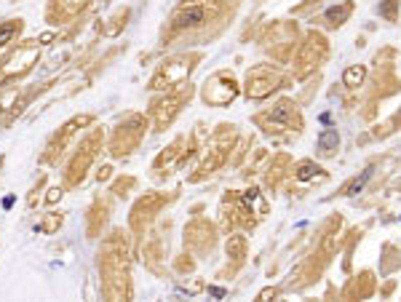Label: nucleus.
Masks as SVG:
<instances>
[{"label":"nucleus","instance_id":"obj_17","mask_svg":"<svg viewBox=\"0 0 401 302\" xmlns=\"http://www.w3.org/2000/svg\"><path fill=\"white\" fill-rule=\"evenodd\" d=\"M54 38H56V35H54V32H43L40 38H38V43H40V46H46V43H48V40H54Z\"/></svg>","mask_w":401,"mask_h":302},{"label":"nucleus","instance_id":"obj_2","mask_svg":"<svg viewBox=\"0 0 401 302\" xmlns=\"http://www.w3.org/2000/svg\"><path fill=\"white\" fill-rule=\"evenodd\" d=\"M102 139H104L102 128H91L88 134L83 136V142L75 147L70 164H67V168H64V188L67 190L80 188L83 180L88 176V168L94 166L96 156L102 152Z\"/></svg>","mask_w":401,"mask_h":302},{"label":"nucleus","instance_id":"obj_12","mask_svg":"<svg viewBox=\"0 0 401 302\" xmlns=\"http://www.w3.org/2000/svg\"><path fill=\"white\" fill-rule=\"evenodd\" d=\"M62 222H64V214H62V212H48V214H43V220L35 222V233L54 236L62 228Z\"/></svg>","mask_w":401,"mask_h":302},{"label":"nucleus","instance_id":"obj_3","mask_svg":"<svg viewBox=\"0 0 401 302\" xmlns=\"http://www.w3.org/2000/svg\"><path fill=\"white\" fill-rule=\"evenodd\" d=\"M91 123H94V115H91V112H80V115H72L70 120H64V123H62V126L48 136V142H46V147H43V152H40V158H38V160L46 164V166H56L59 160H62V156L67 152L70 142L78 136V131L86 128V126H91Z\"/></svg>","mask_w":401,"mask_h":302},{"label":"nucleus","instance_id":"obj_19","mask_svg":"<svg viewBox=\"0 0 401 302\" xmlns=\"http://www.w3.org/2000/svg\"><path fill=\"white\" fill-rule=\"evenodd\" d=\"M3 110H6V107H3V104H0V115H3Z\"/></svg>","mask_w":401,"mask_h":302},{"label":"nucleus","instance_id":"obj_13","mask_svg":"<svg viewBox=\"0 0 401 302\" xmlns=\"http://www.w3.org/2000/svg\"><path fill=\"white\" fill-rule=\"evenodd\" d=\"M43 188H46V176H40V180H38V184L32 188V192L27 196V206H30V208L38 206V198H40V190H43Z\"/></svg>","mask_w":401,"mask_h":302},{"label":"nucleus","instance_id":"obj_10","mask_svg":"<svg viewBox=\"0 0 401 302\" xmlns=\"http://www.w3.org/2000/svg\"><path fill=\"white\" fill-rule=\"evenodd\" d=\"M107 212H110V206H107V200H94L86 214V233L88 238H99L107 224Z\"/></svg>","mask_w":401,"mask_h":302},{"label":"nucleus","instance_id":"obj_16","mask_svg":"<svg viewBox=\"0 0 401 302\" xmlns=\"http://www.w3.org/2000/svg\"><path fill=\"white\" fill-rule=\"evenodd\" d=\"M110 172H112L110 166H102V168H99V174H96V180H99V182H104L107 176H110Z\"/></svg>","mask_w":401,"mask_h":302},{"label":"nucleus","instance_id":"obj_14","mask_svg":"<svg viewBox=\"0 0 401 302\" xmlns=\"http://www.w3.org/2000/svg\"><path fill=\"white\" fill-rule=\"evenodd\" d=\"M131 184H134L131 176H126V180H118V182L112 184V192H115V196H126V190L131 188Z\"/></svg>","mask_w":401,"mask_h":302},{"label":"nucleus","instance_id":"obj_4","mask_svg":"<svg viewBox=\"0 0 401 302\" xmlns=\"http://www.w3.org/2000/svg\"><path fill=\"white\" fill-rule=\"evenodd\" d=\"M144 128H148V123H144L142 115H126L118 126L112 131V139H110V156L112 158H126L128 152H134L136 147H140L142 136H144Z\"/></svg>","mask_w":401,"mask_h":302},{"label":"nucleus","instance_id":"obj_7","mask_svg":"<svg viewBox=\"0 0 401 302\" xmlns=\"http://www.w3.org/2000/svg\"><path fill=\"white\" fill-rule=\"evenodd\" d=\"M164 204H166V198H164V196H156V192H150V196L140 198V200L134 204V208H131V216H128L131 230H134V233H144V228L150 224V220L156 216V212H158Z\"/></svg>","mask_w":401,"mask_h":302},{"label":"nucleus","instance_id":"obj_15","mask_svg":"<svg viewBox=\"0 0 401 302\" xmlns=\"http://www.w3.org/2000/svg\"><path fill=\"white\" fill-rule=\"evenodd\" d=\"M62 196H64V188H51L48 196H46V204H56Z\"/></svg>","mask_w":401,"mask_h":302},{"label":"nucleus","instance_id":"obj_18","mask_svg":"<svg viewBox=\"0 0 401 302\" xmlns=\"http://www.w3.org/2000/svg\"><path fill=\"white\" fill-rule=\"evenodd\" d=\"M3 164H6V158H3V156H0V168H3Z\"/></svg>","mask_w":401,"mask_h":302},{"label":"nucleus","instance_id":"obj_11","mask_svg":"<svg viewBox=\"0 0 401 302\" xmlns=\"http://www.w3.org/2000/svg\"><path fill=\"white\" fill-rule=\"evenodd\" d=\"M24 32V19H6V22H0V51L6 48V46H11V43H16L19 40V35Z\"/></svg>","mask_w":401,"mask_h":302},{"label":"nucleus","instance_id":"obj_1","mask_svg":"<svg viewBox=\"0 0 401 302\" xmlns=\"http://www.w3.org/2000/svg\"><path fill=\"white\" fill-rule=\"evenodd\" d=\"M99 276H102V294L107 300H128V241L120 230L107 238L99 249Z\"/></svg>","mask_w":401,"mask_h":302},{"label":"nucleus","instance_id":"obj_8","mask_svg":"<svg viewBox=\"0 0 401 302\" xmlns=\"http://www.w3.org/2000/svg\"><path fill=\"white\" fill-rule=\"evenodd\" d=\"M48 88H51V83H43V86H38V88H27V91H22V94H19L16 99H14V104L8 107V115H6V118H3V126L8 128L11 123L16 120L19 115L24 112V110H27V107L32 104V102H35L38 96H40V94H46V91H48Z\"/></svg>","mask_w":401,"mask_h":302},{"label":"nucleus","instance_id":"obj_6","mask_svg":"<svg viewBox=\"0 0 401 302\" xmlns=\"http://www.w3.org/2000/svg\"><path fill=\"white\" fill-rule=\"evenodd\" d=\"M88 3L91 0H48L46 3V22L51 27H64L78 19L88 8Z\"/></svg>","mask_w":401,"mask_h":302},{"label":"nucleus","instance_id":"obj_9","mask_svg":"<svg viewBox=\"0 0 401 302\" xmlns=\"http://www.w3.org/2000/svg\"><path fill=\"white\" fill-rule=\"evenodd\" d=\"M182 102H184V94H172V96H166V99H160V102L152 104V115H156L158 131L166 128L168 123L174 120V115L180 112V104H182Z\"/></svg>","mask_w":401,"mask_h":302},{"label":"nucleus","instance_id":"obj_5","mask_svg":"<svg viewBox=\"0 0 401 302\" xmlns=\"http://www.w3.org/2000/svg\"><path fill=\"white\" fill-rule=\"evenodd\" d=\"M196 59H198V56H174V59L164 62V64L158 67V72L152 75L150 88H168V86L182 83V80L190 75V70L196 67V64H192Z\"/></svg>","mask_w":401,"mask_h":302}]
</instances>
